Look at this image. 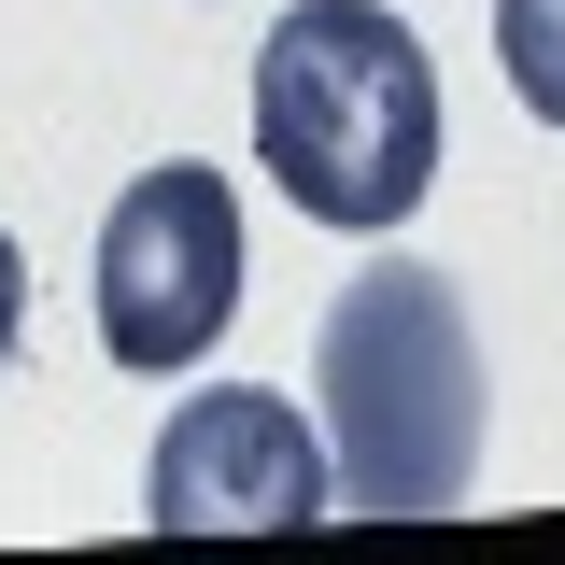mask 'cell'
<instances>
[{
    "label": "cell",
    "instance_id": "cell-1",
    "mask_svg": "<svg viewBox=\"0 0 565 565\" xmlns=\"http://www.w3.org/2000/svg\"><path fill=\"white\" fill-rule=\"evenodd\" d=\"M311 396H326L340 509H382V523L452 509L467 467H481V326H467V282L424 269V255H367L326 297Z\"/></svg>",
    "mask_w": 565,
    "mask_h": 565
},
{
    "label": "cell",
    "instance_id": "cell-2",
    "mask_svg": "<svg viewBox=\"0 0 565 565\" xmlns=\"http://www.w3.org/2000/svg\"><path fill=\"white\" fill-rule=\"evenodd\" d=\"M255 170L311 226H411L438 184V71L382 0H297L255 43Z\"/></svg>",
    "mask_w": 565,
    "mask_h": 565
},
{
    "label": "cell",
    "instance_id": "cell-3",
    "mask_svg": "<svg viewBox=\"0 0 565 565\" xmlns=\"http://www.w3.org/2000/svg\"><path fill=\"white\" fill-rule=\"evenodd\" d=\"M226 311H241V199H226V170L170 156L99 226V353L170 382L226 340Z\"/></svg>",
    "mask_w": 565,
    "mask_h": 565
},
{
    "label": "cell",
    "instance_id": "cell-4",
    "mask_svg": "<svg viewBox=\"0 0 565 565\" xmlns=\"http://www.w3.org/2000/svg\"><path fill=\"white\" fill-rule=\"evenodd\" d=\"M340 481H326V424H297L269 382H212L170 411L156 467H141V523L156 537H297L326 523Z\"/></svg>",
    "mask_w": 565,
    "mask_h": 565
},
{
    "label": "cell",
    "instance_id": "cell-5",
    "mask_svg": "<svg viewBox=\"0 0 565 565\" xmlns=\"http://www.w3.org/2000/svg\"><path fill=\"white\" fill-rule=\"evenodd\" d=\"M494 71L537 128H565V0H494Z\"/></svg>",
    "mask_w": 565,
    "mask_h": 565
},
{
    "label": "cell",
    "instance_id": "cell-6",
    "mask_svg": "<svg viewBox=\"0 0 565 565\" xmlns=\"http://www.w3.org/2000/svg\"><path fill=\"white\" fill-rule=\"evenodd\" d=\"M14 326H29V255L0 241V367H14Z\"/></svg>",
    "mask_w": 565,
    "mask_h": 565
}]
</instances>
